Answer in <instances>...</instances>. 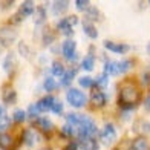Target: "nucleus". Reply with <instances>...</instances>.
Wrapping results in <instances>:
<instances>
[{
	"label": "nucleus",
	"mask_w": 150,
	"mask_h": 150,
	"mask_svg": "<svg viewBox=\"0 0 150 150\" xmlns=\"http://www.w3.org/2000/svg\"><path fill=\"white\" fill-rule=\"evenodd\" d=\"M139 98H141V93L139 89L132 83H127V84H122L120 95H118V104L122 109H132L136 104L139 103Z\"/></svg>",
	"instance_id": "1"
},
{
	"label": "nucleus",
	"mask_w": 150,
	"mask_h": 150,
	"mask_svg": "<svg viewBox=\"0 0 150 150\" xmlns=\"http://www.w3.org/2000/svg\"><path fill=\"white\" fill-rule=\"evenodd\" d=\"M66 100H67V103H69L72 107H77V109L83 107V106L87 103L86 95L81 92V91H78L77 87H72V89L67 91V93H66Z\"/></svg>",
	"instance_id": "2"
},
{
	"label": "nucleus",
	"mask_w": 150,
	"mask_h": 150,
	"mask_svg": "<svg viewBox=\"0 0 150 150\" xmlns=\"http://www.w3.org/2000/svg\"><path fill=\"white\" fill-rule=\"evenodd\" d=\"M98 136H100V139H101V142H103L104 146H110L112 142L115 141V138H117V130H115L113 124H110V122L106 124L103 130L98 133Z\"/></svg>",
	"instance_id": "3"
},
{
	"label": "nucleus",
	"mask_w": 150,
	"mask_h": 150,
	"mask_svg": "<svg viewBox=\"0 0 150 150\" xmlns=\"http://www.w3.org/2000/svg\"><path fill=\"white\" fill-rule=\"evenodd\" d=\"M16 38H17V34L12 28H9V26L0 28V46H11L16 42Z\"/></svg>",
	"instance_id": "4"
},
{
	"label": "nucleus",
	"mask_w": 150,
	"mask_h": 150,
	"mask_svg": "<svg viewBox=\"0 0 150 150\" xmlns=\"http://www.w3.org/2000/svg\"><path fill=\"white\" fill-rule=\"evenodd\" d=\"M107 101V97L104 92H101V89H97V87H93L92 89V93H91V104L92 107L95 109H101Z\"/></svg>",
	"instance_id": "5"
},
{
	"label": "nucleus",
	"mask_w": 150,
	"mask_h": 150,
	"mask_svg": "<svg viewBox=\"0 0 150 150\" xmlns=\"http://www.w3.org/2000/svg\"><path fill=\"white\" fill-rule=\"evenodd\" d=\"M75 49H77V43H75L74 40H66V42L61 45V52H63V55L71 61H75L78 58V55L75 54Z\"/></svg>",
	"instance_id": "6"
},
{
	"label": "nucleus",
	"mask_w": 150,
	"mask_h": 150,
	"mask_svg": "<svg viewBox=\"0 0 150 150\" xmlns=\"http://www.w3.org/2000/svg\"><path fill=\"white\" fill-rule=\"evenodd\" d=\"M54 103H55L54 95H46V97L40 98V100L37 101L35 106H37V109H38L40 112H47V110H51V109H52Z\"/></svg>",
	"instance_id": "7"
},
{
	"label": "nucleus",
	"mask_w": 150,
	"mask_h": 150,
	"mask_svg": "<svg viewBox=\"0 0 150 150\" xmlns=\"http://www.w3.org/2000/svg\"><path fill=\"white\" fill-rule=\"evenodd\" d=\"M0 147L3 150H17V144L14 142V138L8 133H0Z\"/></svg>",
	"instance_id": "8"
},
{
	"label": "nucleus",
	"mask_w": 150,
	"mask_h": 150,
	"mask_svg": "<svg viewBox=\"0 0 150 150\" xmlns=\"http://www.w3.org/2000/svg\"><path fill=\"white\" fill-rule=\"evenodd\" d=\"M104 47L107 51H112V52H117V54H126L130 47L124 43H115V42H110V40H106L104 42Z\"/></svg>",
	"instance_id": "9"
},
{
	"label": "nucleus",
	"mask_w": 150,
	"mask_h": 150,
	"mask_svg": "<svg viewBox=\"0 0 150 150\" xmlns=\"http://www.w3.org/2000/svg\"><path fill=\"white\" fill-rule=\"evenodd\" d=\"M78 146L81 150H98V142L93 138H89V136L78 138Z\"/></svg>",
	"instance_id": "10"
},
{
	"label": "nucleus",
	"mask_w": 150,
	"mask_h": 150,
	"mask_svg": "<svg viewBox=\"0 0 150 150\" xmlns=\"http://www.w3.org/2000/svg\"><path fill=\"white\" fill-rule=\"evenodd\" d=\"M34 12H35V5H34L32 0H25L22 2L18 8V14L22 17H28V16H34Z\"/></svg>",
	"instance_id": "11"
},
{
	"label": "nucleus",
	"mask_w": 150,
	"mask_h": 150,
	"mask_svg": "<svg viewBox=\"0 0 150 150\" xmlns=\"http://www.w3.org/2000/svg\"><path fill=\"white\" fill-rule=\"evenodd\" d=\"M37 139H38L37 132L31 130V129H26V130H23V133H22V142H23V144L32 147V146H35Z\"/></svg>",
	"instance_id": "12"
},
{
	"label": "nucleus",
	"mask_w": 150,
	"mask_h": 150,
	"mask_svg": "<svg viewBox=\"0 0 150 150\" xmlns=\"http://www.w3.org/2000/svg\"><path fill=\"white\" fill-rule=\"evenodd\" d=\"M2 97H3L5 104H14L17 100V92H16V89H12V86H5Z\"/></svg>",
	"instance_id": "13"
},
{
	"label": "nucleus",
	"mask_w": 150,
	"mask_h": 150,
	"mask_svg": "<svg viewBox=\"0 0 150 150\" xmlns=\"http://www.w3.org/2000/svg\"><path fill=\"white\" fill-rule=\"evenodd\" d=\"M2 66H3V71H6L8 74H11L12 71H14V67H16V52L9 51L8 54H6Z\"/></svg>",
	"instance_id": "14"
},
{
	"label": "nucleus",
	"mask_w": 150,
	"mask_h": 150,
	"mask_svg": "<svg viewBox=\"0 0 150 150\" xmlns=\"http://www.w3.org/2000/svg\"><path fill=\"white\" fill-rule=\"evenodd\" d=\"M57 29L66 37H72L74 35V28L69 25V22H67L66 18H61L60 22L57 23Z\"/></svg>",
	"instance_id": "15"
},
{
	"label": "nucleus",
	"mask_w": 150,
	"mask_h": 150,
	"mask_svg": "<svg viewBox=\"0 0 150 150\" xmlns=\"http://www.w3.org/2000/svg\"><path fill=\"white\" fill-rule=\"evenodd\" d=\"M35 126L40 129L42 132L47 133V132H51L52 129H54V124H52V121L49 118H46V117H42V118H38L35 120Z\"/></svg>",
	"instance_id": "16"
},
{
	"label": "nucleus",
	"mask_w": 150,
	"mask_h": 150,
	"mask_svg": "<svg viewBox=\"0 0 150 150\" xmlns=\"http://www.w3.org/2000/svg\"><path fill=\"white\" fill-rule=\"evenodd\" d=\"M83 31L87 37H91V38H97L98 37V29L95 28V25L92 22H87V20H83Z\"/></svg>",
	"instance_id": "17"
},
{
	"label": "nucleus",
	"mask_w": 150,
	"mask_h": 150,
	"mask_svg": "<svg viewBox=\"0 0 150 150\" xmlns=\"http://www.w3.org/2000/svg\"><path fill=\"white\" fill-rule=\"evenodd\" d=\"M130 150H149V142L144 136H138L135 138L130 144Z\"/></svg>",
	"instance_id": "18"
},
{
	"label": "nucleus",
	"mask_w": 150,
	"mask_h": 150,
	"mask_svg": "<svg viewBox=\"0 0 150 150\" xmlns=\"http://www.w3.org/2000/svg\"><path fill=\"white\" fill-rule=\"evenodd\" d=\"M104 74L107 75H112V77H115V75L120 74V63L118 61H106V66H104Z\"/></svg>",
	"instance_id": "19"
},
{
	"label": "nucleus",
	"mask_w": 150,
	"mask_h": 150,
	"mask_svg": "<svg viewBox=\"0 0 150 150\" xmlns=\"http://www.w3.org/2000/svg\"><path fill=\"white\" fill-rule=\"evenodd\" d=\"M77 75V69L75 67H71V69H66L63 77H61V86H69L72 83L74 77Z\"/></svg>",
	"instance_id": "20"
},
{
	"label": "nucleus",
	"mask_w": 150,
	"mask_h": 150,
	"mask_svg": "<svg viewBox=\"0 0 150 150\" xmlns=\"http://www.w3.org/2000/svg\"><path fill=\"white\" fill-rule=\"evenodd\" d=\"M67 6H69V2H54L52 3V14H55V16H58V14H63V12L67 9Z\"/></svg>",
	"instance_id": "21"
},
{
	"label": "nucleus",
	"mask_w": 150,
	"mask_h": 150,
	"mask_svg": "<svg viewBox=\"0 0 150 150\" xmlns=\"http://www.w3.org/2000/svg\"><path fill=\"white\" fill-rule=\"evenodd\" d=\"M45 20H46V9L43 6H38V8H35V12H34V22H35V25H40Z\"/></svg>",
	"instance_id": "22"
},
{
	"label": "nucleus",
	"mask_w": 150,
	"mask_h": 150,
	"mask_svg": "<svg viewBox=\"0 0 150 150\" xmlns=\"http://www.w3.org/2000/svg\"><path fill=\"white\" fill-rule=\"evenodd\" d=\"M51 72H52V75H55V77H63V74H64L63 63H60V61H52Z\"/></svg>",
	"instance_id": "23"
},
{
	"label": "nucleus",
	"mask_w": 150,
	"mask_h": 150,
	"mask_svg": "<svg viewBox=\"0 0 150 150\" xmlns=\"http://www.w3.org/2000/svg\"><path fill=\"white\" fill-rule=\"evenodd\" d=\"M78 83L81 87H87V89H93V87H97V84H95V80L91 78L89 75H86V77H81L78 80Z\"/></svg>",
	"instance_id": "24"
},
{
	"label": "nucleus",
	"mask_w": 150,
	"mask_h": 150,
	"mask_svg": "<svg viewBox=\"0 0 150 150\" xmlns=\"http://www.w3.org/2000/svg\"><path fill=\"white\" fill-rule=\"evenodd\" d=\"M77 135V129L71 124H64L61 127V136H64V138H72V136Z\"/></svg>",
	"instance_id": "25"
},
{
	"label": "nucleus",
	"mask_w": 150,
	"mask_h": 150,
	"mask_svg": "<svg viewBox=\"0 0 150 150\" xmlns=\"http://www.w3.org/2000/svg\"><path fill=\"white\" fill-rule=\"evenodd\" d=\"M84 16H86L84 20H87V22H95V20H98V18H100V12H98L97 8L91 6V8L84 12Z\"/></svg>",
	"instance_id": "26"
},
{
	"label": "nucleus",
	"mask_w": 150,
	"mask_h": 150,
	"mask_svg": "<svg viewBox=\"0 0 150 150\" xmlns=\"http://www.w3.org/2000/svg\"><path fill=\"white\" fill-rule=\"evenodd\" d=\"M45 89H46V92H54V91H57V87H58V84H57V81L54 80L52 77H47L46 80H45Z\"/></svg>",
	"instance_id": "27"
},
{
	"label": "nucleus",
	"mask_w": 150,
	"mask_h": 150,
	"mask_svg": "<svg viewBox=\"0 0 150 150\" xmlns=\"http://www.w3.org/2000/svg\"><path fill=\"white\" fill-rule=\"evenodd\" d=\"M54 32L49 29V28H46L45 29V32H43V38H42V42H43V45L45 46H49V45H52V42H54Z\"/></svg>",
	"instance_id": "28"
},
{
	"label": "nucleus",
	"mask_w": 150,
	"mask_h": 150,
	"mask_svg": "<svg viewBox=\"0 0 150 150\" xmlns=\"http://www.w3.org/2000/svg\"><path fill=\"white\" fill-rule=\"evenodd\" d=\"M81 66H83L84 71H93V66H95V58H93V55H87V57L83 60Z\"/></svg>",
	"instance_id": "29"
},
{
	"label": "nucleus",
	"mask_w": 150,
	"mask_h": 150,
	"mask_svg": "<svg viewBox=\"0 0 150 150\" xmlns=\"http://www.w3.org/2000/svg\"><path fill=\"white\" fill-rule=\"evenodd\" d=\"M26 120V112L22 110V109H17V110H14V113H12V121L14 122H23Z\"/></svg>",
	"instance_id": "30"
},
{
	"label": "nucleus",
	"mask_w": 150,
	"mask_h": 150,
	"mask_svg": "<svg viewBox=\"0 0 150 150\" xmlns=\"http://www.w3.org/2000/svg\"><path fill=\"white\" fill-rule=\"evenodd\" d=\"M95 84H97L98 89H101V87H106V86L109 84V75L103 72V74H101L100 77L97 78V81H95Z\"/></svg>",
	"instance_id": "31"
},
{
	"label": "nucleus",
	"mask_w": 150,
	"mask_h": 150,
	"mask_svg": "<svg viewBox=\"0 0 150 150\" xmlns=\"http://www.w3.org/2000/svg\"><path fill=\"white\" fill-rule=\"evenodd\" d=\"M75 8H77V11L86 12L87 9L91 8V3L87 2V0H77V2H75Z\"/></svg>",
	"instance_id": "32"
},
{
	"label": "nucleus",
	"mask_w": 150,
	"mask_h": 150,
	"mask_svg": "<svg viewBox=\"0 0 150 150\" xmlns=\"http://www.w3.org/2000/svg\"><path fill=\"white\" fill-rule=\"evenodd\" d=\"M28 117L32 118V120H38V118H40V110L37 109L35 104H31V106L28 107Z\"/></svg>",
	"instance_id": "33"
},
{
	"label": "nucleus",
	"mask_w": 150,
	"mask_h": 150,
	"mask_svg": "<svg viewBox=\"0 0 150 150\" xmlns=\"http://www.w3.org/2000/svg\"><path fill=\"white\" fill-rule=\"evenodd\" d=\"M118 63H120V74H124L127 71H130V67H132L130 60H122V61H118Z\"/></svg>",
	"instance_id": "34"
},
{
	"label": "nucleus",
	"mask_w": 150,
	"mask_h": 150,
	"mask_svg": "<svg viewBox=\"0 0 150 150\" xmlns=\"http://www.w3.org/2000/svg\"><path fill=\"white\" fill-rule=\"evenodd\" d=\"M18 52L22 54L23 57H28L29 55V47H28V45H26L25 42H20L18 43Z\"/></svg>",
	"instance_id": "35"
},
{
	"label": "nucleus",
	"mask_w": 150,
	"mask_h": 150,
	"mask_svg": "<svg viewBox=\"0 0 150 150\" xmlns=\"http://www.w3.org/2000/svg\"><path fill=\"white\" fill-rule=\"evenodd\" d=\"M22 20H23V17L17 12L16 16H12V17L9 18V25H11V26H14V25H20V23H22Z\"/></svg>",
	"instance_id": "36"
},
{
	"label": "nucleus",
	"mask_w": 150,
	"mask_h": 150,
	"mask_svg": "<svg viewBox=\"0 0 150 150\" xmlns=\"http://www.w3.org/2000/svg\"><path fill=\"white\" fill-rule=\"evenodd\" d=\"M61 110H63V104L58 103V101H55V103H54V106H52V109H51V112H54V113H61Z\"/></svg>",
	"instance_id": "37"
},
{
	"label": "nucleus",
	"mask_w": 150,
	"mask_h": 150,
	"mask_svg": "<svg viewBox=\"0 0 150 150\" xmlns=\"http://www.w3.org/2000/svg\"><path fill=\"white\" fill-rule=\"evenodd\" d=\"M66 20H67V22H69V25L72 26V28H74V26H75V25H77V23L80 22L77 16H67V17H66Z\"/></svg>",
	"instance_id": "38"
},
{
	"label": "nucleus",
	"mask_w": 150,
	"mask_h": 150,
	"mask_svg": "<svg viewBox=\"0 0 150 150\" xmlns=\"http://www.w3.org/2000/svg\"><path fill=\"white\" fill-rule=\"evenodd\" d=\"M80 149V146H78V142H75V141H72V142H69L63 150H78Z\"/></svg>",
	"instance_id": "39"
},
{
	"label": "nucleus",
	"mask_w": 150,
	"mask_h": 150,
	"mask_svg": "<svg viewBox=\"0 0 150 150\" xmlns=\"http://www.w3.org/2000/svg\"><path fill=\"white\" fill-rule=\"evenodd\" d=\"M144 107L147 109V110L150 112V93L147 95V97L144 98Z\"/></svg>",
	"instance_id": "40"
},
{
	"label": "nucleus",
	"mask_w": 150,
	"mask_h": 150,
	"mask_svg": "<svg viewBox=\"0 0 150 150\" xmlns=\"http://www.w3.org/2000/svg\"><path fill=\"white\" fill-rule=\"evenodd\" d=\"M12 5H14V2H0V8L5 9V8H9Z\"/></svg>",
	"instance_id": "41"
},
{
	"label": "nucleus",
	"mask_w": 150,
	"mask_h": 150,
	"mask_svg": "<svg viewBox=\"0 0 150 150\" xmlns=\"http://www.w3.org/2000/svg\"><path fill=\"white\" fill-rule=\"evenodd\" d=\"M142 83H144V84H150V74L149 72L144 74V77H142Z\"/></svg>",
	"instance_id": "42"
},
{
	"label": "nucleus",
	"mask_w": 150,
	"mask_h": 150,
	"mask_svg": "<svg viewBox=\"0 0 150 150\" xmlns=\"http://www.w3.org/2000/svg\"><path fill=\"white\" fill-rule=\"evenodd\" d=\"M2 113H3V107H2V106H0V115H2Z\"/></svg>",
	"instance_id": "43"
},
{
	"label": "nucleus",
	"mask_w": 150,
	"mask_h": 150,
	"mask_svg": "<svg viewBox=\"0 0 150 150\" xmlns=\"http://www.w3.org/2000/svg\"><path fill=\"white\" fill-rule=\"evenodd\" d=\"M147 52L150 54V43H149V46H147Z\"/></svg>",
	"instance_id": "44"
},
{
	"label": "nucleus",
	"mask_w": 150,
	"mask_h": 150,
	"mask_svg": "<svg viewBox=\"0 0 150 150\" xmlns=\"http://www.w3.org/2000/svg\"><path fill=\"white\" fill-rule=\"evenodd\" d=\"M0 54H2V46H0Z\"/></svg>",
	"instance_id": "45"
},
{
	"label": "nucleus",
	"mask_w": 150,
	"mask_h": 150,
	"mask_svg": "<svg viewBox=\"0 0 150 150\" xmlns=\"http://www.w3.org/2000/svg\"><path fill=\"white\" fill-rule=\"evenodd\" d=\"M42 150H51V149H42Z\"/></svg>",
	"instance_id": "46"
}]
</instances>
